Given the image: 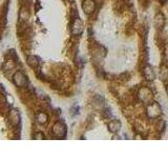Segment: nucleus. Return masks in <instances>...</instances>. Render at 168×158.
<instances>
[{
    "instance_id": "obj_6",
    "label": "nucleus",
    "mask_w": 168,
    "mask_h": 158,
    "mask_svg": "<svg viewBox=\"0 0 168 158\" xmlns=\"http://www.w3.org/2000/svg\"><path fill=\"white\" fill-rule=\"evenodd\" d=\"M13 80H14V84L17 85V87L22 88L26 85V77L24 76L22 72H20V71L16 72L15 75H14Z\"/></svg>"
},
{
    "instance_id": "obj_11",
    "label": "nucleus",
    "mask_w": 168,
    "mask_h": 158,
    "mask_svg": "<svg viewBox=\"0 0 168 158\" xmlns=\"http://www.w3.org/2000/svg\"><path fill=\"white\" fill-rule=\"evenodd\" d=\"M155 24L157 26V29H162L164 26V16L161 13L157 14L156 18H155Z\"/></svg>"
},
{
    "instance_id": "obj_1",
    "label": "nucleus",
    "mask_w": 168,
    "mask_h": 158,
    "mask_svg": "<svg viewBox=\"0 0 168 158\" xmlns=\"http://www.w3.org/2000/svg\"><path fill=\"white\" fill-rule=\"evenodd\" d=\"M146 114H147L148 118L150 119L158 118L162 114V108L159 102L151 100L149 103L146 104Z\"/></svg>"
},
{
    "instance_id": "obj_7",
    "label": "nucleus",
    "mask_w": 168,
    "mask_h": 158,
    "mask_svg": "<svg viewBox=\"0 0 168 158\" xmlns=\"http://www.w3.org/2000/svg\"><path fill=\"white\" fill-rule=\"evenodd\" d=\"M121 122L119 120H117V119H115V120H111V122H108L107 124V127H108V131L111 132V133H118L120 131L121 129Z\"/></svg>"
},
{
    "instance_id": "obj_5",
    "label": "nucleus",
    "mask_w": 168,
    "mask_h": 158,
    "mask_svg": "<svg viewBox=\"0 0 168 158\" xmlns=\"http://www.w3.org/2000/svg\"><path fill=\"white\" fill-rule=\"evenodd\" d=\"M82 10L86 15H90L96 10V2L93 0H83L82 2Z\"/></svg>"
},
{
    "instance_id": "obj_12",
    "label": "nucleus",
    "mask_w": 168,
    "mask_h": 158,
    "mask_svg": "<svg viewBox=\"0 0 168 158\" xmlns=\"http://www.w3.org/2000/svg\"><path fill=\"white\" fill-rule=\"evenodd\" d=\"M164 127H165V122H164V121H159L158 126H157V129H158V131L159 132H162L164 130Z\"/></svg>"
},
{
    "instance_id": "obj_8",
    "label": "nucleus",
    "mask_w": 168,
    "mask_h": 158,
    "mask_svg": "<svg viewBox=\"0 0 168 158\" xmlns=\"http://www.w3.org/2000/svg\"><path fill=\"white\" fill-rule=\"evenodd\" d=\"M143 73H144L145 78L147 80H149V81H151V80H155L156 75H155V72H153V70H152V68H151L150 65H145L144 69H143Z\"/></svg>"
},
{
    "instance_id": "obj_13",
    "label": "nucleus",
    "mask_w": 168,
    "mask_h": 158,
    "mask_svg": "<svg viewBox=\"0 0 168 158\" xmlns=\"http://www.w3.org/2000/svg\"><path fill=\"white\" fill-rule=\"evenodd\" d=\"M35 139H44V134H43L42 132H38V133H36L35 134V136H34Z\"/></svg>"
},
{
    "instance_id": "obj_10",
    "label": "nucleus",
    "mask_w": 168,
    "mask_h": 158,
    "mask_svg": "<svg viewBox=\"0 0 168 158\" xmlns=\"http://www.w3.org/2000/svg\"><path fill=\"white\" fill-rule=\"evenodd\" d=\"M36 119H37V122L39 124H46L48 121V116L44 112H39L36 116Z\"/></svg>"
},
{
    "instance_id": "obj_4",
    "label": "nucleus",
    "mask_w": 168,
    "mask_h": 158,
    "mask_svg": "<svg viewBox=\"0 0 168 158\" xmlns=\"http://www.w3.org/2000/svg\"><path fill=\"white\" fill-rule=\"evenodd\" d=\"M84 31V26L83 21L81 20L79 17L73 19V24H71V33L76 36L81 35Z\"/></svg>"
},
{
    "instance_id": "obj_3",
    "label": "nucleus",
    "mask_w": 168,
    "mask_h": 158,
    "mask_svg": "<svg viewBox=\"0 0 168 158\" xmlns=\"http://www.w3.org/2000/svg\"><path fill=\"white\" fill-rule=\"evenodd\" d=\"M52 132L55 136L60 137V138H64L66 136V133H67V129L65 127L64 123L62 122H56L54 124L53 129H52Z\"/></svg>"
},
{
    "instance_id": "obj_14",
    "label": "nucleus",
    "mask_w": 168,
    "mask_h": 158,
    "mask_svg": "<svg viewBox=\"0 0 168 158\" xmlns=\"http://www.w3.org/2000/svg\"><path fill=\"white\" fill-rule=\"evenodd\" d=\"M160 2H161L162 4H166L167 2H168V0H159Z\"/></svg>"
},
{
    "instance_id": "obj_9",
    "label": "nucleus",
    "mask_w": 168,
    "mask_h": 158,
    "mask_svg": "<svg viewBox=\"0 0 168 158\" xmlns=\"http://www.w3.org/2000/svg\"><path fill=\"white\" fill-rule=\"evenodd\" d=\"M26 62H27V65L31 66L32 69H37L38 66H39L40 60H39V58H38L37 56H34V55H30V56L27 57V59H26Z\"/></svg>"
},
{
    "instance_id": "obj_15",
    "label": "nucleus",
    "mask_w": 168,
    "mask_h": 158,
    "mask_svg": "<svg viewBox=\"0 0 168 158\" xmlns=\"http://www.w3.org/2000/svg\"><path fill=\"white\" fill-rule=\"evenodd\" d=\"M166 93H167V95H168V84L166 85Z\"/></svg>"
},
{
    "instance_id": "obj_2",
    "label": "nucleus",
    "mask_w": 168,
    "mask_h": 158,
    "mask_svg": "<svg viewBox=\"0 0 168 158\" xmlns=\"http://www.w3.org/2000/svg\"><path fill=\"white\" fill-rule=\"evenodd\" d=\"M138 96H139L140 100L143 101L144 103H149L151 100H153V96H152V92H151L150 89L146 88V87H142L138 92Z\"/></svg>"
}]
</instances>
